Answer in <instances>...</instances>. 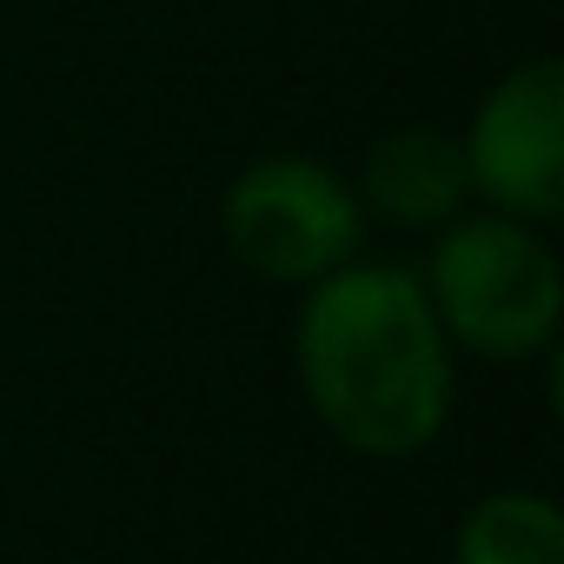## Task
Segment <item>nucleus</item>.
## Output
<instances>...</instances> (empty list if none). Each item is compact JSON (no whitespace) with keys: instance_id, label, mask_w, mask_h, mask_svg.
<instances>
[{"instance_id":"nucleus-1","label":"nucleus","mask_w":564,"mask_h":564,"mask_svg":"<svg viewBox=\"0 0 564 564\" xmlns=\"http://www.w3.org/2000/svg\"><path fill=\"white\" fill-rule=\"evenodd\" d=\"M452 359L412 265L359 252L300 293L293 372L326 438L352 458L399 465L432 452L458 405Z\"/></svg>"},{"instance_id":"nucleus-2","label":"nucleus","mask_w":564,"mask_h":564,"mask_svg":"<svg viewBox=\"0 0 564 564\" xmlns=\"http://www.w3.org/2000/svg\"><path fill=\"white\" fill-rule=\"evenodd\" d=\"M425 306L452 352L491 359V366H524L557 352L564 326V272L544 239V226L465 206L432 232V252L419 265Z\"/></svg>"},{"instance_id":"nucleus-3","label":"nucleus","mask_w":564,"mask_h":564,"mask_svg":"<svg viewBox=\"0 0 564 564\" xmlns=\"http://www.w3.org/2000/svg\"><path fill=\"white\" fill-rule=\"evenodd\" d=\"M366 206L352 173L319 153H259L219 193V239L226 252L265 279V286L306 293L313 279L339 272L366 252Z\"/></svg>"},{"instance_id":"nucleus-4","label":"nucleus","mask_w":564,"mask_h":564,"mask_svg":"<svg viewBox=\"0 0 564 564\" xmlns=\"http://www.w3.org/2000/svg\"><path fill=\"white\" fill-rule=\"evenodd\" d=\"M458 153L478 206L551 226L564 213V67L538 54L498 74L478 94Z\"/></svg>"},{"instance_id":"nucleus-5","label":"nucleus","mask_w":564,"mask_h":564,"mask_svg":"<svg viewBox=\"0 0 564 564\" xmlns=\"http://www.w3.org/2000/svg\"><path fill=\"white\" fill-rule=\"evenodd\" d=\"M352 193L366 206V219L399 226V232H438L445 219H458L471 206V180H465V153L458 133L438 127H392L366 147Z\"/></svg>"},{"instance_id":"nucleus-6","label":"nucleus","mask_w":564,"mask_h":564,"mask_svg":"<svg viewBox=\"0 0 564 564\" xmlns=\"http://www.w3.org/2000/svg\"><path fill=\"white\" fill-rule=\"evenodd\" d=\"M452 564H564V511L531 485H498L465 505Z\"/></svg>"}]
</instances>
